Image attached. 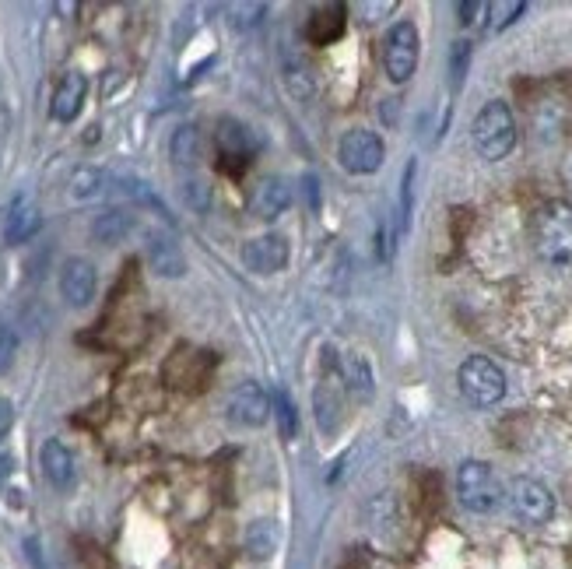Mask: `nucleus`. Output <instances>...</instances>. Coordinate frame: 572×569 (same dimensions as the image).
<instances>
[{"instance_id":"obj_1","label":"nucleus","mask_w":572,"mask_h":569,"mask_svg":"<svg viewBox=\"0 0 572 569\" xmlns=\"http://www.w3.org/2000/svg\"><path fill=\"white\" fill-rule=\"evenodd\" d=\"M530 243L548 267H572V204L548 201L530 218Z\"/></svg>"},{"instance_id":"obj_2","label":"nucleus","mask_w":572,"mask_h":569,"mask_svg":"<svg viewBox=\"0 0 572 569\" xmlns=\"http://www.w3.org/2000/svg\"><path fill=\"white\" fill-rule=\"evenodd\" d=\"M471 137H474V148H478L481 159L488 162H502L509 152L516 148V116L509 109V102L492 99L478 109L471 123Z\"/></svg>"},{"instance_id":"obj_3","label":"nucleus","mask_w":572,"mask_h":569,"mask_svg":"<svg viewBox=\"0 0 572 569\" xmlns=\"http://www.w3.org/2000/svg\"><path fill=\"white\" fill-rule=\"evenodd\" d=\"M457 499L467 513H495L506 499V489L485 461H464L457 468Z\"/></svg>"},{"instance_id":"obj_4","label":"nucleus","mask_w":572,"mask_h":569,"mask_svg":"<svg viewBox=\"0 0 572 569\" xmlns=\"http://www.w3.org/2000/svg\"><path fill=\"white\" fill-rule=\"evenodd\" d=\"M457 383L460 394L474 408H492V404H499L506 397V373L492 359H485V355H471V359L460 362Z\"/></svg>"},{"instance_id":"obj_5","label":"nucleus","mask_w":572,"mask_h":569,"mask_svg":"<svg viewBox=\"0 0 572 569\" xmlns=\"http://www.w3.org/2000/svg\"><path fill=\"white\" fill-rule=\"evenodd\" d=\"M387 159V148H383V137L376 130L355 127L341 137L337 145V162H341L344 173L351 176H372Z\"/></svg>"},{"instance_id":"obj_6","label":"nucleus","mask_w":572,"mask_h":569,"mask_svg":"<svg viewBox=\"0 0 572 569\" xmlns=\"http://www.w3.org/2000/svg\"><path fill=\"white\" fill-rule=\"evenodd\" d=\"M418 46H422V39H418L415 22L390 25L387 39H383V67H387V78L394 85L411 81V74L418 67Z\"/></svg>"},{"instance_id":"obj_7","label":"nucleus","mask_w":572,"mask_h":569,"mask_svg":"<svg viewBox=\"0 0 572 569\" xmlns=\"http://www.w3.org/2000/svg\"><path fill=\"white\" fill-rule=\"evenodd\" d=\"M215 145H218V159H222V169H232V173H236V169L250 166V159L260 152V137H257V130H253L250 123L225 116V120H218Z\"/></svg>"},{"instance_id":"obj_8","label":"nucleus","mask_w":572,"mask_h":569,"mask_svg":"<svg viewBox=\"0 0 572 569\" xmlns=\"http://www.w3.org/2000/svg\"><path fill=\"white\" fill-rule=\"evenodd\" d=\"M225 411H229V422L239 425V429H260L271 418V397H267V390L260 383L246 380L229 394Z\"/></svg>"},{"instance_id":"obj_9","label":"nucleus","mask_w":572,"mask_h":569,"mask_svg":"<svg viewBox=\"0 0 572 569\" xmlns=\"http://www.w3.org/2000/svg\"><path fill=\"white\" fill-rule=\"evenodd\" d=\"M509 503L523 524H548L555 517V496L537 478H516L513 489H509Z\"/></svg>"},{"instance_id":"obj_10","label":"nucleus","mask_w":572,"mask_h":569,"mask_svg":"<svg viewBox=\"0 0 572 569\" xmlns=\"http://www.w3.org/2000/svg\"><path fill=\"white\" fill-rule=\"evenodd\" d=\"M95 289H99V274H95V264L85 257H71L60 271V296L71 310H85L92 306Z\"/></svg>"},{"instance_id":"obj_11","label":"nucleus","mask_w":572,"mask_h":569,"mask_svg":"<svg viewBox=\"0 0 572 569\" xmlns=\"http://www.w3.org/2000/svg\"><path fill=\"white\" fill-rule=\"evenodd\" d=\"M243 264L250 267L253 274H278L288 267V239L278 236V232H267V236H257L243 246Z\"/></svg>"},{"instance_id":"obj_12","label":"nucleus","mask_w":572,"mask_h":569,"mask_svg":"<svg viewBox=\"0 0 572 569\" xmlns=\"http://www.w3.org/2000/svg\"><path fill=\"white\" fill-rule=\"evenodd\" d=\"M292 183L285 176H267L257 183V190L250 194V215L260 222H271V218L285 215L288 204H292Z\"/></svg>"},{"instance_id":"obj_13","label":"nucleus","mask_w":572,"mask_h":569,"mask_svg":"<svg viewBox=\"0 0 572 569\" xmlns=\"http://www.w3.org/2000/svg\"><path fill=\"white\" fill-rule=\"evenodd\" d=\"M39 464H43L46 482H50L57 492L74 489V482H78V464H74V454L67 450V443L46 440L43 450H39Z\"/></svg>"},{"instance_id":"obj_14","label":"nucleus","mask_w":572,"mask_h":569,"mask_svg":"<svg viewBox=\"0 0 572 569\" xmlns=\"http://www.w3.org/2000/svg\"><path fill=\"white\" fill-rule=\"evenodd\" d=\"M43 229V215H39L36 201L32 197H15L4 211V239L11 246H22L29 243L36 232Z\"/></svg>"},{"instance_id":"obj_15","label":"nucleus","mask_w":572,"mask_h":569,"mask_svg":"<svg viewBox=\"0 0 572 569\" xmlns=\"http://www.w3.org/2000/svg\"><path fill=\"white\" fill-rule=\"evenodd\" d=\"M144 253H148V264L158 278H183L186 274V257L179 250V243H172L162 232H148L144 239Z\"/></svg>"},{"instance_id":"obj_16","label":"nucleus","mask_w":572,"mask_h":569,"mask_svg":"<svg viewBox=\"0 0 572 569\" xmlns=\"http://www.w3.org/2000/svg\"><path fill=\"white\" fill-rule=\"evenodd\" d=\"M85 95H88V78H85V74H78V71L64 74V81H60L57 92H53V106H50L53 120H60V123L78 120L81 106H85Z\"/></svg>"},{"instance_id":"obj_17","label":"nucleus","mask_w":572,"mask_h":569,"mask_svg":"<svg viewBox=\"0 0 572 569\" xmlns=\"http://www.w3.org/2000/svg\"><path fill=\"white\" fill-rule=\"evenodd\" d=\"M278 545H281V527H278V520L260 517V520H253V524L246 527L243 548H246V555H250V559L267 562L274 552H278Z\"/></svg>"},{"instance_id":"obj_18","label":"nucleus","mask_w":572,"mask_h":569,"mask_svg":"<svg viewBox=\"0 0 572 569\" xmlns=\"http://www.w3.org/2000/svg\"><path fill=\"white\" fill-rule=\"evenodd\" d=\"M344 8L341 4H327V8H320L313 18H309V25H306V36H309V43L313 46H330V43H337V39L344 36Z\"/></svg>"},{"instance_id":"obj_19","label":"nucleus","mask_w":572,"mask_h":569,"mask_svg":"<svg viewBox=\"0 0 572 569\" xmlns=\"http://www.w3.org/2000/svg\"><path fill=\"white\" fill-rule=\"evenodd\" d=\"M169 155L179 169H194L204 155L201 130L190 127V123H186V127H176V134H172V141H169Z\"/></svg>"},{"instance_id":"obj_20","label":"nucleus","mask_w":572,"mask_h":569,"mask_svg":"<svg viewBox=\"0 0 572 569\" xmlns=\"http://www.w3.org/2000/svg\"><path fill=\"white\" fill-rule=\"evenodd\" d=\"M271 415L274 422H278V433L285 443H292L295 436H299V408H295V401L288 397L285 387H271Z\"/></svg>"},{"instance_id":"obj_21","label":"nucleus","mask_w":572,"mask_h":569,"mask_svg":"<svg viewBox=\"0 0 572 569\" xmlns=\"http://www.w3.org/2000/svg\"><path fill=\"white\" fill-rule=\"evenodd\" d=\"M344 383H348L351 397H358V401H372V369L369 362H365V355H355L351 352L348 359H344Z\"/></svg>"},{"instance_id":"obj_22","label":"nucleus","mask_w":572,"mask_h":569,"mask_svg":"<svg viewBox=\"0 0 572 569\" xmlns=\"http://www.w3.org/2000/svg\"><path fill=\"white\" fill-rule=\"evenodd\" d=\"M130 229H134V218H130L127 211H106V215L95 218L92 236L99 239V243L113 246V243H120V239L127 236Z\"/></svg>"},{"instance_id":"obj_23","label":"nucleus","mask_w":572,"mask_h":569,"mask_svg":"<svg viewBox=\"0 0 572 569\" xmlns=\"http://www.w3.org/2000/svg\"><path fill=\"white\" fill-rule=\"evenodd\" d=\"M102 190H106V176H102V169H92V166L74 169L71 197H78V201H92V197H99Z\"/></svg>"},{"instance_id":"obj_24","label":"nucleus","mask_w":572,"mask_h":569,"mask_svg":"<svg viewBox=\"0 0 572 569\" xmlns=\"http://www.w3.org/2000/svg\"><path fill=\"white\" fill-rule=\"evenodd\" d=\"M229 22H232V29H257L260 22L267 18V4H260V0H243V4H229Z\"/></svg>"},{"instance_id":"obj_25","label":"nucleus","mask_w":572,"mask_h":569,"mask_svg":"<svg viewBox=\"0 0 572 569\" xmlns=\"http://www.w3.org/2000/svg\"><path fill=\"white\" fill-rule=\"evenodd\" d=\"M523 11H527V4H523V0H495V4H488V29L492 32H502L506 29V25H513L516 18L523 15Z\"/></svg>"},{"instance_id":"obj_26","label":"nucleus","mask_w":572,"mask_h":569,"mask_svg":"<svg viewBox=\"0 0 572 569\" xmlns=\"http://www.w3.org/2000/svg\"><path fill=\"white\" fill-rule=\"evenodd\" d=\"M120 187H123V194H127V197H134L137 204H148V208H155L158 215L165 218V222H172L169 208H165V204H162V197H158L155 190L148 187V183H141V180H120Z\"/></svg>"},{"instance_id":"obj_27","label":"nucleus","mask_w":572,"mask_h":569,"mask_svg":"<svg viewBox=\"0 0 572 569\" xmlns=\"http://www.w3.org/2000/svg\"><path fill=\"white\" fill-rule=\"evenodd\" d=\"M467 64H471V43L467 39H457L450 50V74H453V85H460L467 74Z\"/></svg>"},{"instance_id":"obj_28","label":"nucleus","mask_w":572,"mask_h":569,"mask_svg":"<svg viewBox=\"0 0 572 569\" xmlns=\"http://www.w3.org/2000/svg\"><path fill=\"white\" fill-rule=\"evenodd\" d=\"M15 355H18V331L15 327H0V373L15 362Z\"/></svg>"},{"instance_id":"obj_29","label":"nucleus","mask_w":572,"mask_h":569,"mask_svg":"<svg viewBox=\"0 0 572 569\" xmlns=\"http://www.w3.org/2000/svg\"><path fill=\"white\" fill-rule=\"evenodd\" d=\"M411 187H415V162L404 169V187H401V232L411 225Z\"/></svg>"},{"instance_id":"obj_30","label":"nucleus","mask_w":572,"mask_h":569,"mask_svg":"<svg viewBox=\"0 0 572 569\" xmlns=\"http://www.w3.org/2000/svg\"><path fill=\"white\" fill-rule=\"evenodd\" d=\"M183 197L190 204H194L197 211H208V187H204V183H197V180H190L183 187Z\"/></svg>"},{"instance_id":"obj_31","label":"nucleus","mask_w":572,"mask_h":569,"mask_svg":"<svg viewBox=\"0 0 572 569\" xmlns=\"http://www.w3.org/2000/svg\"><path fill=\"white\" fill-rule=\"evenodd\" d=\"M460 22H464V25H474V22H478V15H485V11H488V4H481V0H467V4H460Z\"/></svg>"},{"instance_id":"obj_32","label":"nucleus","mask_w":572,"mask_h":569,"mask_svg":"<svg viewBox=\"0 0 572 569\" xmlns=\"http://www.w3.org/2000/svg\"><path fill=\"white\" fill-rule=\"evenodd\" d=\"M397 8V0H383V4H362V15H369L365 22H376L379 15H390Z\"/></svg>"},{"instance_id":"obj_33","label":"nucleus","mask_w":572,"mask_h":569,"mask_svg":"<svg viewBox=\"0 0 572 569\" xmlns=\"http://www.w3.org/2000/svg\"><path fill=\"white\" fill-rule=\"evenodd\" d=\"M11 422H15V408H11V401H8V397H0V436L8 433V429H11Z\"/></svg>"},{"instance_id":"obj_34","label":"nucleus","mask_w":572,"mask_h":569,"mask_svg":"<svg viewBox=\"0 0 572 569\" xmlns=\"http://www.w3.org/2000/svg\"><path fill=\"white\" fill-rule=\"evenodd\" d=\"M11 471H15V461H11V454H0V485L8 482Z\"/></svg>"}]
</instances>
